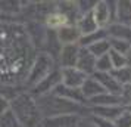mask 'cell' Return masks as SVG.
<instances>
[{"instance_id": "obj_1", "label": "cell", "mask_w": 131, "mask_h": 127, "mask_svg": "<svg viewBox=\"0 0 131 127\" xmlns=\"http://www.w3.org/2000/svg\"><path fill=\"white\" fill-rule=\"evenodd\" d=\"M10 111L18 118L22 127H43V117L37 108L36 99L30 93H21L10 102Z\"/></svg>"}, {"instance_id": "obj_10", "label": "cell", "mask_w": 131, "mask_h": 127, "mask_svg": "<svg viewBox=\"0 0 131 127\" xmlns=\"http://www.w3.org/2000/svg\"><path fill=\"white\" fill-rule=\"evenodd\" d=\"M56 38L60 44H77V42L81 38L80 31L77 30L75 25H65L56 31Z\"/></svg>"}, {"instance_id": "obj_27", "label": "cell", "mask_w": 131, "mask_h": 127, "mask_svg": "<svg viewBox=\"0 0 131 127\" xmlns=\"http://www.w3.org/2000/svg\"><path fill=\"white\" fill-rule=\"evenodd\" d=\"M103 31L99 28V30L96 31V33H93V34H89V36H84L81 40V44L83 46H90V44H93V43H96V42H99V40H105V37H103Z\"/></svg>"}, {"instance_id": "obj_29", "label": "cell", "mask_w": 131, "mask_h": 127, "mask_svg": "<svg viewBox=\"0 0 131 127\" xmlns=\"http://www.w3.org/2000/svg\"><path fill=\"white\" fill-rule=\"evenodd\" d=\"M93 124H94V127H115V124H112L109 120H105V118H100V117L94 118Z\"/></svg>"}, {"instance_id": "obj_32", "label": "cell", "mask_w": 131, "mask_h": 127, "mask_svg": "<svg viewBox=\"0 0 131 127\" xmlns=\"http://www.w3.org/2000/svg\"><path fill=\"white\" fill-rule=\"evenodd\" d=\"M127 64L131 67V56H130V58H127Z\"/></svg>"}, {"instance_id": "obj_33", "label": "cell", "mask_w": 131, "mask_h": 127, "mask_svg": "<svg viewBox=\"0 0 131 127\" xmlns=\"http://www.w3.org/2000/svg\"><path fill=\"white\" fill-rule=\"evenodd\" d=\"M128 50H130V56H131V46H130V49H128Z\"/></svg>"}, {"instance_id": "obj_16", "label": "cell", "mask_w": 131, "mask_h": 127, "mask_svg": "<svg viewBox=\"0 0 131 127\" xmlns=\"http://www.w3.org/2000/svg\"><path fill=\"white\" fill-rule=\"evenodd\" d=\"M85 49L97 59V58H100L103 55H107V52L111 50V43H109V40H99V42L87 46Z\"/></svg>"}, {"instance_id": "obj_28", "label": "cell", "mask_w": 131, "mask_h": 127, "mask_svg": "<svg viewBox=\"0 0 131 127\" xmlns=\"http://www.w3.org/2000/svg\"><path fill=\"white\" fill-rule=\"evenodd\" d=\"M115 127H131V112L122 111L115 118Z\"/></svg>"}, {"instance_id": "obj_6", "label": "cell", "mask_w": 131, "mask_h": 127, "mask_svg": "<svg viewBox=\"0 0 131 127\" xmlns=\"http://www.w3.org/2000/svg\"><path fill=\"white\" fill-rule=\"evenodd\" d=\"M78 52L80 47L77 44H66L62 46L59 52V62H60V68H74L77 65V59H78Z\"/></svg>"}, {"instance_id": "obj_4", "label": "cell", "mask_w": 131, "mask_h": 127, "mask_svg": "<svg viewBox=\"0 0 131 127\" xmlns=\"http://www.w3.org/2000/svg\"><path fill=\"white\" fill-rule=\"evenodd\" d=\"M62 81V77H60V70L54 68L52 73L49 74L46 79H43L37 86H34L32 89L30 90V95L32 97H38V96H43V95H49L54 90L56 86L60 84Z\"/></svg>"}, {"instance_id": "obj_17", "label": "cell", "mask_w": 131, "mask_h": 127, "mask_svg": "<svg viewBox=\"0 0 131 127\" xmlns=\"http://www.w3.org/2000/svg\"><path fill=\"white\" fill-rule=\"evenodd\" d=\"M93 112L100 118L111 121L112 118H116L122 111H121V108H116V106H96L93 109Z\"/></svg>"}, {"instance_id": "obj_25", "label": "cell", "mask_w": 131, "mask_h": 127, "mask_svg": "<svg viewBox=\"0 0 131 127\" xmlns=\"http://www.w3.org/2000/svg\"><path fill=\"white\" fill-rule=\"evenodd\" d=\"M113 79L118 81L119 84H130L131 83V68L124 67L121 70H116V73L113 74Z\"/></svg>"}, {"instance_id": "obj_7", "label": "cell", "mask_w": 131, "mask_h": 127, "mask_svg": "<svg viewBox=\"0 0 131 127\" xmlns=\"http://www.w3.org/2000/svg\"><path fill=\"white\" fill-rule=\"evenodd\" d=\"M75 68H78L85 75L96 73V58L85 47H81L80 52H78V59H77Z\"/></svg>"}, {"instance_id": "obj_24", "label": "cell", "mask_w": 131, "mask_h": 127, "mask_svg": "<svg viewBox=\"0 0 131 127\" xmlns=\"http://www.w3.org/2000/svg\"><path fill=\"white\" fill-rule=\"evenodd\" d=\"M22 9V6H19L18 2H0V12H3L5 15H15Z\"/></svg>"}, {"instance_id": "obj_26", "label": "cell", "mask_w": 131, "mask_h": 127, "mask_svg": "<svg viewBox=\"0 0 131 127\" xmlns=\"http://www.w3.org/2000/svg\"><path fill=\"white\" fill-rule=\"evenodd\" d=\"M111 70L112 65H111L109 55H103L96 59V73H111Z\"/></svg>"}, {"instance_id": "obj_14", "label": "cell", "mask_w": 131, "mask_h": 127, "mask_svg": "<svg viewBox=\"0 0 131 127\" xmlns=\"http://www.w3.org/2000/svg\"><path fill=\"white\" fill-rule=\"evenodd\" d=\"M91 15L94 18V22L97 24V27H103L107 24V21L111 18V12H109V6L106 2H97L93 6Z\"/></svg>"}, {"instance_id": "obj_19", "label": "cell", "mask_w": 131, "mask_h": 127, "mask_svg": "<svg viewBox=\"0 0 131 127\" xmlns=\"http://www.w3.org/2000/svg\"><path fill=\"white\" fill-rule=\"evenodd\" d=\"M109 34L115 40H122V42H127V43H130L131 40V30L124 27V25H112L111 30H109Z\"/></svg>"}, {"instance_id": "obj_23", "label": "cell", "mask_w": 131, "mask_h": 127, "mask_svg": "<svg viewBox=\"0 0 131 127\" xmlns=\"http://www.w3.org/2000/svg\"><path fill=\"white\" fill-rule=\"evenodd\" d=\"M118 18L122 22H131V2L118 3Z\"/></svg>"}, {"instance_id": "obj_30", "label": "cell", "mask_w": 131, "mask_h": 127, "mask_svg": "<svg viewBox=\"0 0 131 127\" xmlns=\"http://www.w3.org/2000/svg\"><path fill=\"white\" fill-rule=\"evenodd\" d=\"M9 109H10V102H7L6 99H3L0 96V115H3Z\"/></svg>"}, {"instance_id": "obj_11", "label": "cell", "mask_w": 131, "mask_h": 127, "mask_svg": "<svg viewBox=\"0 0 131 127\" xmlns=\"http://www.w3.org/2000/svg\"><path fill=\"white\" fill-rule=\"evenodd\" d=\"M53 95L62 97V99H66L69 102H74V103H81L85 101V97L83 96L81 93V89H71V87H66L63 84H59L54 87V90L52 92Z\"/></svg>"}, {"instance_id": "obj_5", "label": "cell", "mask_w": 131, "mask_h": 127, "mask_svg": "<svg viewBox=\"0 0 131 127\" xmlns=\"http://www.w3.org/2000/svg\"><path fill=\"white\" fill-rule=\"evenodd\" d=\"M60 77H62L60 84L66 86V87H71V89H81L84 81L89 79V75L81 73L75 67L74 68H60Z\"/></svg>"}, {"instance_id": "obj_3", "label": "cell", "mask_w": 131, "mask_h": 127, "mask_svg": "<svg viewBox=\"0 0 131 127\" xmlns=\"http://www.w3.org/2000/svg\"><path fill=\"white\" fill-rule=\"evenodd\" d=\"M54 70V62L53 58L50 55L40 52L36 56L34 62L31 64V68L28 74H27V80H25V86L32 89L34 86H37L43 79H46L49 74Z\"/></svg>"}, {"instance_id": "obj_13", "label": "cell", "mask_w": 131, "mask_h": 127, "mask_svg": "<svg viewBox=\"0 0 131 127\" xmlns=\"http://www.w3.org/2000/svg\"><path fill=\"white\" fill-rule=\"evenodd\" d=\"M81 93H83V96L85 99H93V97L99 96V95H103V93H106V90L103 89L100 86V83L94 80L93 77H89V79L84 81V84L81 86Z\"/></svg>"}, {"instance_id": "obj_31", "label": "cell", "mask_w": 131, "mask_h": 127, "mask_svg": "<svg viewBox=\"0 0 131 127\" xmlns=\"http://www.w3.org/2000/svg\"><path fill=\"white\" fill-rule=\"evenodd\" d=\"M124 97L127 101H131V84H127V87L124 89Z\"/></svg>"}, {"instance_id": "obj_2", "label": "cell", "mask_w": 131, "mask_h": 127, "mask_svg": "<svg viewBox=\"0 0 131 127\" xmlns=\"http://www.w3.org/2000/svg\"><path fill=\"white\" fill-rule=\"evenodd\" d=\"M37 103V108L40 111V115L43 118H50V117H58V115H69L75 114L80 109V103L69 102L66 99L56 96L53 93L43 95V96L34 97Z\"/></svg>"}, {"instance_id": "obj_15", "label": "cell", "mask_w": 131, "mask_h": 127, "mask_svg": "<svg viewBox=\"0 0 131 127\" xmlns=\"http://www.w3.org/2000/svg\"><path fill=\"white\" fill-rule=\"evenodd\" d=\"M46 25H47L50 30H59V28H62V27H65V25H68V22H69V19L66 18L65 15L62 12H50L47 13V16H46Z\"/></svg>"}, {"instance_id": "obj_8", "label": "cell", "mask_w": 131, "mask_h": 127, "mask_svg": "<svg viewBox=\"0 0 131 127\" xmlns=\"http://www.w3.org/2000/svg\"><path fill=\"white\" fill-rule=\"evenodd\" d=\"M93 79L97 80L100 83V86L106 90V93H111V95L118 96L119 93L122 92L121 84L113 79V75L111 73H94V77Z\"/></svg>"}, {"instance_id": "obj_20", "label": "cell", "mask_w": 131, "mask_h": 127, "mask_svg": "<svg viewBox=\"0 0 131 127\" xmlns=\"http://www.w3.org/2000/svg\"><path fill=\"white\" fill-rule=\"evenodd\" d=\"M22 92L19 90L18 87L15 86H9V84H0V96L3 99H6L7 102H12L15 97H18Z\"/></svg>"}, {"instance_id": "obj_21", "label": "cell", "mask_w": 131, "mask_h": 127, "mask_svg": "<svg viewBox=\"0 0 131 127\" xmlns=\"http://www.w3.org/2000/svg\"><path fill=\"white\" fill-rule=\"evenodd\" d=\"M107 55H109V59H111V65H112V68H115V70H121V68L127 67V58H125L122 53H119V52H116V50L111 49V50L107 52Z\"/></svg>"}, {"instance_id": "obj_12", "label": "cell", "mask_w": 131, "mask_h": 127, "mask_svg": "<svg viewBox=\"0 0 131 127\" xmlns=\"http://www.w3.org/2000/svg\"><path fill=\"white\" fill-rule=\"evenodd\" d=\"M75 27H77V30L80 31L81 37L93 34V33H96V31L99 30V27H97V24L94 22V18H93V15H91V11L84 13L83 16L77 21V25H75Z\"/></svg>"}, {"instance_id": "obj_22", "label": "cell", "mask_w": 131, "mask_h": 127, "mask_svg": "<svg viewBox=\"0 0 131 127\" xmlns=\"http://www.w3.org/2000/svg\"><path fill=\"white\" fill-rule=\"evenodd\" d=\"M0 127H22L18 118L15 117L12 111L9 109L3 115H0Z\"/></svg>"}, {"instance_id": "obj_9", "label": "cell", "mask_w": 131, "mask_h": 127, "mask_svg": "<svg viewBox=\"0 0 131 127\" xmlns=\"http://www.w3.org/2000/svg\"><path fill=\"white\" fill-rule=\"evenodd\" d=\"M78 118L75 114L69 115H58V117H50V118H43V127H77Z\"/></svg>"}, {"instance_id": "obj_18", "label": "cell", "mask_w": 131, "mask_h": 127, "mask_svg": "<svg viewBox=\"0 0 131 127\" xmlns=\"http://www.w3.org/2000/svg\"><path fill=\"white\" fill-rule=\"evenodd\" d=\"M90 102L97 106H115L116 103H119V97L115 95H109V93H103L99 96L90 99Z\"/></svg>"}]
</instances>
